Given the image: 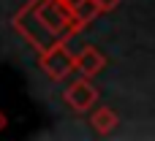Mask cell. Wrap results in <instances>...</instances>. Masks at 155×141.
<instances>
[{
  "instance_id": "obj_1",
  "label": "cell",
  "mask_w": 155,
  "mask_h": 141,
  "mask_svg": "<svg viewBox=\"0 0 155 141\" xmlns=\"http://www.w3.org/2000/svg\"><path fill=\"white\" fill-rule=\"evenodd\" d=\"M41 65H44V71H46L52 79H63V76H68V71L74 68V57H71L63 46H52V49L46 52V57L41 60Z\"/></svg>"
},
{
  "instance_id": "obj_2",
  "label": "cell",
  "mask_w": 155,
  "mask_h": 141,
  "mask_svg": "<svg viewBox=\"0 0 155 141\" xmlns=\"http://www.w3.org/2000/svg\"><path fill=\"white\" fill-rule=\"evenodd\" d=\"M65 101H68L74 109L84 111V109H90V106L95 103V90L90 87V82H87V79H79V82H74V84L68 87Z\"/></svg>"
},
{
  "instance_id": "obj_3",
  "label": "cell",
  "mask_w": 155,
  "mask_h": 141,
  "mask_svg": "<svg viewBox=\"0 0 155 141\" xmlns=\"http://www.w3.org/2000/svg\"><path fill=\"white\" fill-rule=\"evenodd\" d=\"M38 14H41L44 24H46L52 33H60V30H63V24L68 22V16L60 11V5H57L54 0H46V3L41 5V11H38Z\"/></svg>"
},
{
  "instance_id": "obj_4",
  "label": "cell",
  "mask_w": 155,
  "mask_h": 141,
  "mask_svg": "<svg viewBox=\"0 0 155 141\" xmlns=\"http://www.w3.org/2000/svg\"><path fill=\"white\" fill-rule=\"evenodd\" d=\"M74 65H76L84 76H93V73H98V71L104 68V57H101L95 49H84L79 57H74Z\"/></svg>"
},
{
  "instance_id": "obj_5",
  "label": "cell",
  "mask_w": 155,
  "mask_h": 141,
  "mask_svg": "<svg viewBox=\"0 0 155 141\" xmlns=\"http://www.w3.org/2000/svg\"><path fill=\"white\" fill-rule=\"evenodd\" d=\"M114 125H117V117H114L112 109H98V111L93 114V128H95L98 133H109Z\"/></svg>"
},
{
  "instance_id": "obj_6",
  "label": "cell",
  "mask_w": 155,
  "mask_h": 141,
  "mask_svg": "<svg viewBox=\"0 0 155 141\" xmlns=\"http://www.w3.org/2000/svg\"><path fill=\"white\" fill-rule=\"evenodd\" d=\"M120 0H95V5H98V11H112L114 5H117Z\"/></svg>"
},
{
  "instance_id": "obj_7",
  "label": "cell",
  "mask_w": 155,
  "mask_h": 141,
  "mask_svg": "<svg viewBox=\"0 0 155 141\" xmlns=\"http://www.w3.org/2000/svg\"><path fill=\"white\" fill-rule=\"evenodd\" d=\"M65 3H68V5H71V8H76V5H79V3H82V0H65Z\"/></svg>"
},
{
  "instance_id": "obj_8",
  "label": "cell",
  "mask_w": 155,
  "mask_h": 141,
  "mask_svg": "<svg viewBox=\"0 0 155 141\" xmlns=\"http://www.w3.org/2000/svg\"><path fill=\"white\" fill-rule=\"evenodd\" d=\"M0 128H3V117H0Z\"/></svg>"
}]
</instances>
